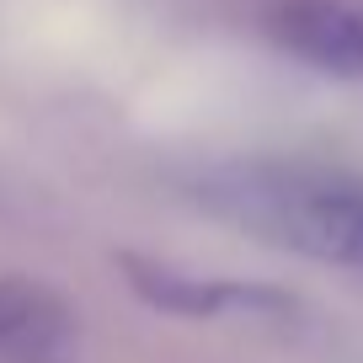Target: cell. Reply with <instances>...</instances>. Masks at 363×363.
Masks as SVG:
<instances>
[{"label":"cell","instance_id":"cell-1","mask_svg":"<svg viewBox=\"0 0 363 363\" xmlns=\"http://www.w3.org/2000/svg\"><path fill=\"white\" fill-rule=\"evenodd\" d=\"M198 198L219 219L262 240L363 272V171L305 160H240L198 177Z\"/></svg>","mask_w":363,"mask_h":363},{"label":"cell","instance_id":"cell-2","mask_svg":"<svg viewBox=\"0 0 363 363\" xmlns=\"http://www.w3.org/2000/svg\"><path fill=\"white\" fill-rule=\"evenodd\" d=\"M272 43L320 75L363 80V6L347 0H278L267 16Z\"/></svg>","mask_w":363,"mask_h":363},{"label":"cell","instance_id":"cell-3","mask_svg":"<svg viewBox=\"0 0 363 363\" xmlns=\"http://www.w3.org/2000/svg\"><path fill=\"white\" fill-rule=\"evenodd\" d=\"M123 272L145 305L171 310V315H284V310H294V299L284 289H267V284L198 278L187 267H166V262H145V257H128Z\"/></svg>","mask_w":363,"mask_h":363},{"label":"cell","instance_id":"cell-4","mask_svg":"<svg viewBox=\"0 0 363 363\" xmlns=\"http://www.w3.org/2000/svg\"><path fill=\"white\" fill-rule=\"evenodd\" d=\"M75 315L38 278H0V363H65Z\"/></svg>","mask_w":363,"mask_h":363}]
</instances>
